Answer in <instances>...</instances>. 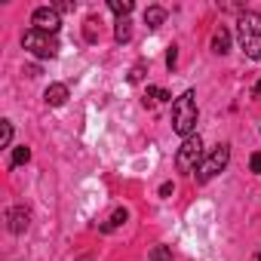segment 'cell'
Returning a JSON list of instances; mask_svg holds the SVG:
<instances>
[{
	"label": "cell",
	"mask_w": 261,
	"mask_h": 261,
	"mask_svg": "<svg viewBox=\"0 0 261 261\" xmlns=\"http://www.w3.org/2000/svg\"><path fill=\"white\" fill-rule=\"evenodd\" d=\"M197 117H200V111H197V95H194V89H185L175 101H172V129L178 136H194V129H197Z\"/></svg>",
	"instance_id": "1"
},
{
	"label": "cell",
	"mask_w": 261,
	"mask_h": 261,
	"mask_svg": "<svg viewBox=\"0 0 261 261\" xmlns=\"http://www.w3.org/2000/svg\"><path fill=\"white\" fill-rule=\"evenodd\" d=\"M237 37H240L243 53L261 62V13H243L237 22Z\"/></svg>",
	"instance_id": "2"
},
{
	"label": "cell",
	"mask_w": 261,
	"mask_h": 261,
	"mask_svg": "<svg viewBox=\"0 0 261 261\" xmlns=\"http://www.w3.org/2000/svg\"><path fill=\"white\" fill-rule=\"evenodd\" d=\"M200 166H203V139H200V136H188V139L181 142L178 154H175V169L185 172V175H191V172H197Z\"/></svg>",
	"instance_id": "3"
},
{
	"label": "cell",
	"mask_w": 261,
	"mask_h": 261,
	"mask_svg": "<svg viewBox=\"0 0 261 261\" xmlns=\"http://www.w3.org/2000/svg\"><path fill=\"white\" fill-rule=\"evenodd\" d=\"M22 43H25V49H28L34 59H56V56H59V40H56V34H43V31H37V28H28L25 37H22Z\"/></svg>",
	"instance_id": "4"
},
{
	"label": "cell",
	"mask_w": 261,
	"mask_h": 261,
	"mask_svg": "<svg viewBox=\"0 0 261 261\" xmlns=\"http://www.w3.org/2000/svg\"><path fill=\"white\" fill-rule=\"evenodd\" d=\"M227 160H230V148L227 145H218V148H212V154L203 160V166L197 169V181L200 185H206V181H212L224 166H227Z\"/></svg>",
	"instance_id": "5"
},
{
	"label": "cell",
	"mask_w": 261,
	"mask_h": 261,
	"mask_svg": "<svg viewBox=\"0 0 261 261\" xmlns=\"http://www.w3.org/2000/svg\"><path fill=\"white\" fill-rule=\"evenodd\" d=\"M31 25H34L37 31H43V34H59V28H62V16H59L56 7H37L34 16H31Z\"/></svg>",
	"instance_id": "6"
},
{
	"label": "cell",
	"mask_w": 261,
	"mask_h": 261,
	"mask_svg": "<svg viewBox=\"0 0 261 261\" xmlns=\"http://www.w3.org/2000/svg\"><path fill=\"white\" fill-rule=\"evenodd\" d=\"M7 221H10V230H13V233H25L28 224H31V212H28L25 206H16V209H10Z\"/></svg>",
	"instance_id": "7"
},
{
	"label": "cell",
	"mask_w": 261,
	"mask_h": 261,
	"mask_svg": "<svg viewBox=\"0 0 261 261\" xmlns=\"http://www.w3.org/2000/svg\"><path fill=\"white\" fill-rule=\"evenodd\" d=\"M43 98H46L49 108H62V105L68 101V86H65V83H49L46 92H43Z\"/></svg>",
	"instance_id": "8"
},
{
	"label": "cell",
	"mask_w": 261,
	"mask_h": 261,
	"mask_svg": "<svg viewBox=\"0 0 261 261\" xmlns=\"http://www.w3.org/2000/svg\"><path fill=\"white\" fill-rule=\"evenodd\" d=\"M227 49H230V31L221 25V28H215V34H212V53L224 56Z\"/></svg>",
	"instance_id": "9"
},
{
	"label": "cell",
	"mask_w": 261,
	"mask_h": 261,
	"mask_svg": "<svg viewBox=\"0 0 261 261\" xmlns=\"http://www.w3.org/2000/svg\"><path fill=\"white\" fill-rule=\"evenodd\" d=\"M163 22H166V10H163V7H148V10H145V25H148L151 31L160 28Z\"/></svg>",
	"instance_id": "10"
},
{
	"label": "cell",
	"mask_w": 261,
	"mask_h": 261,
	"mask_svg": "<svg viewBox=\"0 0 261 261\" xmlns=\"http://www.w3.org/2000/svg\"><path fill=\"white\" fill-rule=\"evenodd\" d=\"M129 37H133V25H129V19H120L117 28H114V40L117 43H129Z\"/></svg>",
	"instance_id": "11"
},
{
	"label": "cell",
	"mask_w": 261,
	"mask_h": 261,
	"mask_svg": "<svg viewBox=\"0 0 261 261\" xmlns=\"http://www.w3.org/2000/svg\"><path fill=\"white\" fill-rule=\"evenodd\" d=\"M108 7H111V13H117L120 19H126L129 13L136 10V7H133V0H108Z\"/></svg>",
	"instance_id": "12"
},
{
	"label": "cell",
	"mask_w": 261,
	"mask_h": 261,
	"mask_svg": "<svg viewBox=\"0 0 261 261\" xmlns=\"http://www.w3.org/2000/svg\"><path fill=\"white\" fill-rule=\"evenodd\" d=\"M31 160V148H13V157H10V169H16V166H22V163H28Z\"/></svg>",
	"instance_id": "13"
},
{
	"label": "cell",
	"mask_w": 261,
	"mask_h": 261,
	"mask_svg": "<svg viewBox=\"0 0 261 261\" xmlns=\"http://www.w3.org/2000/svg\"><path fill=\"white\" fill-rule=\"evenodd\" d=\"M10 142H13V123L0 120V148H10Z\"/></svg>",
	"instance_id": "14"
},
{
	"label": "cell",
	"mask_w": 261,
	"mask_h": 261,
	"mask_svg": "<svg viewBox=\"0 0 261 261\" xmlns=\"http://www.w3.org/2000/svg\"><path fill=\"white\" fill-rule=\"evenodd\" d=\"M145 98H151V101H169L172 95L163 89V86H148V92H145Z\"/></svg>",
	"instance_id": "15"
},
{
	"label": "cell",
	"mask_w": 261,
	"mask_h": 261,
	"mask_svg": "<svg viewBox=\"0 0 261 261\" xmlns=\"http://www.w3.org/2000/svg\"><path fill=\"white\" fill-rule=\"evenodd\" d=\"M126 218H129V212H126V209H114V215H111V221L105 224V230H111V227H120Z\"/></svg>",
	"instance_id": "16"
},
{
	"label": "cell",
	"mask_w": 261,
	"mask_h": 261,
	"mask_svg": "<svg viewBox=\"0 0 261 261\" xmlns=\"http://www.w3.org/2000/svg\"><path fill=\"white\" fill-rule=\"evenodd\" d=\"M151 261H172L169 246H154V249H151Z\"/></svg>",
	"instance_id": "17"
},
{
	"label": "cell",
	"mask_w": 261,
	"mask_h": 261,
	"mask_svg": "<svg viewBox=\"0 0 261 261\" xmlns=\"http://www.w3.org/2000/svg\"><path fill=\"white\" fill-rule=\"evenodd\" d=\"M175 62H178V49H175V46H169V49H166V68H169V71H175Z\"/></svg>",
	"instance_id": "18"
},
{
	"label": "cell",
	"mask_w": 261,
	"mask_h": 261,
	"mask_svg": "<svg viewBox=\"0 0 261 261\" xmlns=\"http://www.w3.org/2000/svg\"><path fill=\"white\" fill-rule=\"evenodd\" d=\"M142 77H145V62H139V65H136L133 71H129V80H133V83H139Z\"/></svg>",
	"instance_id": "19"
},
{
	"label": "cell",
	"mask_w": 261,
	"mask_h": 261,
	"mask_svg": "<svg viewBox=\"0 0 261 261\" xmlns=\"http://www.w3.org/2000/svg\"><path fill=\"white\" fill-rule=\"evenodd\" d=\"M249 169H252L255 175H261V154H252V160H249Z\"/></svg>",
	"instance_id": "20"
},
{
	"label": "cell",
	"mask_w": 261,
	"mask_h": 261,
	"mask_svg": "<svg viewBox=\"0 0 261 261\" xmlns=\"http://www.w3.org/2000/svg\"><path fill=\"white\" fill-rule=\"evenodd\" d=\"M169 194H172V181H163L160 185V197H169Z\"/></svg>",
	"instance_id": "21"
},
{
	"label": "cell",
	"mask_w": 261,
	"mask_h": 261,
	"mask_svg": "<svg viewBox=\"0 0 261 261\" xmlns=\"http://www.w3.org/2000/svg\"><path fill=\"white\" fill-rule=\"evenodd\" d=\"M25 74H28V77H37V74H40V68H37V65H31V68H25Z\"/></svg>",
	"instance_id": "22"
},
{
	"label": "cell",
	"mask_w": 261,
	"mask_h": 261,
	"mask_svg": "<svg viewBox=\"0 0 261 261\" xmlns=\"http://www.w3.org/2000/svg\"><path fill=\"white\" fill-rule=\"evenodd\" d=\"M255 95H258V98H261V80H258V83H255Z\"/></svg>",
	"instance_id": "23"
},
{
	"label": "cell",
	"mask_w": 261,
	"mask_h": 261,
	"mask_svg": "<svg viewBox=\"0 0 261 261\" xmlns=\"http://www.w3.org/2000/svg\"><path fill=\"white\" fill-rule=\"evenodd\" d=\"M258 261H261V255H258Z\"/></svg>",
	"instance_id": "24"
}]
</instances>
